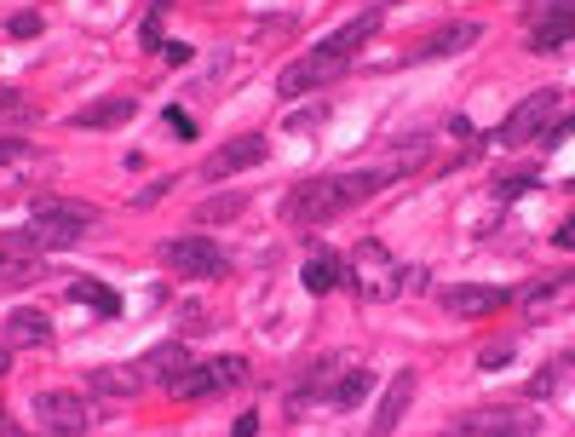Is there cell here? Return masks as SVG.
Instances as JSON below:
<instances>
[{"label":"cell","instance_id":"6da1fadb","mask_svg":"<svg viewBox=\"0 0 575 437\" xmlns=\"http://www.w3.org/2000/svg\"><path fill=\"white\" fill-rule=\"evenodd\" d=\"M397 179V167H357V173H311V179H299L288 196H282V219L288 225H322V219H334L345 207L368 202L380 184Z\"/></svg>","mask_w":575,"mask_h":437},{"label":"cell","instance_id":"7a4b0ae2","mask_svg":"<svg viewBox=\"0 0 575 437\" xmlns=\"http://www.w3.org/2000/svg\"><path fill=\"white\" fill-rule=\"evenodd\" d=\"M92 219H98V207H87V202H35L29 225H23L12 242H18L23 253L29 248H75L92 230Z\"/></svg>","mask_w":575,"mask_h":437},{"label":"cell","instance_id":"3957f363","mask_svg":"<svg viewBox=\"0 0 575 437\" xmlns=\"http://www.w3.org/2000/svg\"><path fill=\"white\" fill-rule=\"evenodd\" d=\"M167 271H179V276H196V282H213V276H225L230 271V259H225V248L219 242H207V236H173V242H161V253H156Z\"/></svg>","mask_w":575,"mask_h":437},{"label":"cell","instance_id":"277c9868","mask_svg":"<svg viewBox=\"0 0 575 437\" xmlns=\"http://www.w3.org/2000/svg\"><path fill=\"white\" fill-rule=\"evenodd\" d=\"M242 380H248V357H213V363H190L167 391H173L179 403H196V397H213V391L242 386Z\"/></svg>","mask_w":575,"mask_h":437},{"label":"cell","instance_id":"5b68a950","mask_svg":"<svg viewBox=\"0 0 575 437\" xmlns=\"http://www.w3.org/2000/svg\"><path fill=\"white\" fill-rule=\"evenodd\" d=\"M552 115H558V92L541 87V92H529L518 110L506 115L501 127H495V144H506V150H518V144H529V138H541L552 127Z\"/></svg>","mask_w":575,"mask_h":437},{"label":"cell","instance_id":"8992f818","mask_svg":"<svg viewBox=\"0 0 575 437\" xmlns=\"http://www.w3.org/2000/svg\"><path fill=\"white\" fill-rule=\"evenodd\" d=\"M575 41V0H535L529 52H564Z\"/></svg>","mask_w":575,"mask_h":437},{"label":"cell","instance_id":"52a82bcc","mask_svg":"<svg viewBox=\"0 0 575 437\" xmlns=\"http://www.w3.org/2000/svg\"><path fill=\"white\" fill-rule=\"evenodd\" d=\"M345 58H334V52H322V46H311L305 58H294V64L276 75V92L282 98H299V92H317L322 81H340Z\"/></svg>","mask_w":575,"mask_h":437},{"label":"cell","instance_id":"ba28073f","mask_svg":"<svg viewBox=\"0 0 575 437\" xmlns=\"http://www.w3.org/2000/svg\"><path fill=\"white\" fill-rule=\"evenodd\" d=\"M351 282L363 288V299H380V294H391V288H397V271H391L386 242L363 236V242L351 248Z\"/></svg>","mask_w":575,"mask_h":437},{"label":"cell","instance_id":"9c48e42d","mask_svg":"<svg viewBox=\"0 0 575 437\" xmlns=\"http://www.w3.org/2000/svg\"><path fill=\"white\" fill-rule=\"evenodd\" d=\"M35 420L46 437H87V403L75 391H41L35 397Z\"/></svg>","mask_w":575,"mask_h":437},{"label":"cell","instance_id":"30bf717a","mask_svg":"<svg viewBox=\"0 0 575 437\" xmlns=\"http://www.w3.org/2000/svg\"><path fill=\"white\" fill-rule=\"evenodd\" d=\"M259 161H265V138H259V133H242V138H230V144H219V150L202 161V179L219 184V179H230V173H248V167H259Z\"/></svg>","mask_w":575,"mask_h":437},{"label":"cell","instance_id":"8fae6325","mask_svg":"<svg viewBox=\"0 0 575 437\" xmlns=\"http://www.w3.org/2000/svg\"><path fill=\"white\" fill-rule=\"evenodd\" d=\"M512 305L506 288H489V282H460V288H443V311L449 317H489V311H501Z\"/></svg>","mask_w":575,"mask_h":437},{"label":"cell","instance_id":"7c38bea8","mask_svg":"<svg viewBox=\"0 0 575 437\" xmlns=\"http://www.w3.org/2000/svg\"><path fill=\"white\" fill-rule=\"evenodd\" d=\"M409 403H414V368H397V374H391V386L380 391V403H374V426H368V432L391 437V432H397V420L409 414Z\"/></svg>","mask_w":575,"mask_h":437},{"label":"cell","instance_id":"4fadbf2b","mask_svg":"<svg viewBox=\"0 0 575 437\" xmlns=\"http://www.w3.org/2000/svg\"><path fill=\"white\" fill-rule=\"evenodd\" d=\"M98 397H138V391L150 386V374H144V363H104V368H92V380H87Z\"/></svg>","mask_w":575,"mask_h":437},{"label":"cell","instance_id":"5bb4252c","mask_svg":"<svg viewBox=\"0 0 575 437\" xmlns=\"http://www.w3.org/2000/svg\"><path fill=\"white\" fill-rule=\"evenodd\" d=\"M0 334H6V345H46L52 340V317L23 305V311H6V328H0Z\"/></svg>","mask_w":575,"mask_h":437},{"label":"cell","instance_id":"9a60e30c","mask_svg":"<svg viewBox=\"0 0 575 437\" xmlns=\"http://www.w3.org/2000/svg\"><path fill=\"white\" fill-rule=\"evenodd\" d=\"M41 276H46V265H35L18 242H0V288H29Z\"/></svg>","mask_w":575,"mask_h":437},{"label":"cell","instance_id":"2e32d148","mask_svg":"<svg viewBox=\"0 0 575 437\" xmlns=\"http://www.w3.org/2000/svg\"><path fill=\"white\" fill-rule=\"evenodd\" d=\"M299 282H305L311 294H328V288H345V282H351V265H345V259H328V253H311Z\"/></svg>","mask_w":575,"mask_h":437},{"label":"cell","instance_id":"e0dca14e","mask_svg":"<svg viewBox=\"0 0 575 437\" xmlns=\"http://www.w3.org/2000/svg\"><path fill=\"white\" fill-rule=\"evenodd\" d=\"M121 121H133V98H98L87 110L75 115L69 127H81V133H98V127H121Z\"/></svg>","mask_w":575,"mask_h":437},{"label":"cell","instance_id":"ac0fdd59","mask_svg":"<svg viewBox=\"0 0 575 437\" xmlns=\"http://www.w3.org/2000/svg\"><path fill=\"white\" fill-rule=\"evenodd\" d=\"M190 363H196V357H190L179 340H167V345H156V351L144 357V374H150V380H161V386H173V380H179Z\"/></svg>","mask_w":575,"mask_h":437},{"label":"cell","instance_id":"d6986e66","mask_svg":"<svg viewBox=\"0 0 575 437\" xmlns=\"http://www.w3.org/2000/svg\"><path fill=\"white\" fill-rule=\"evenodd\" d=\"M374 29H380V12H363V18H351L345 29H334V35L322 41V52H334V58H345V64H351V52H357Z\"/></svg>","mask_w":575,"mask_h":437},{"label":"cell","instance_id":"ffe728a7","mask_svg":"<svg viewBox=\"0 0 575 437\" xmlns=\"http://www.w3.org/2000/svg\"><path fill=\"white\" fill-rule=\"evenodd\" d=\"M478 35H483V23H443L432 41L420 46V58H449V52H466Z\"/></svg>","mask_w":575,"mask_h":437},{"label":"cell","instance_id":"44dd1931","mask_svg":"<svg viewBox=\"0 0 575 437\" xmlns=\"http://www.w3.org/2000/svg\"><path fill=\"white\" fill-rule=\"evenodd\" d=\"M368 391H374V374L368 368H345L340 380L328 386V403L334 409H357V403H368Z\"/></svg>","mask_w":575,"mask_h":437},{"label":"cell","instance_id":"7402d4cb","mask_svg":"<svg viewBox=\"0 0 575 437\" xmlns=\"http://www.w3.org/2000/svg\"><path fill=\"white\" fill-rule=\"evenodd\" d=\"M69 299L92 305L98 317H121V294H115V288H104V282H92V276H75V282H69Z\"/></svg>","mask_w":575,"mask_h":437},{"label":"cell","instance_id":"603a6c76","mask_svg":"<svg viewBox=\"0 0 575 437\" xmlns=\"http://www.w3.org/2000/svg\"><path fill=\"white\" fill-rule=\"evenodd\" d=\"M248 213V190H230V196H213V202L196 207V225H225V219H242Z\"/></svg>","mask_w":575,"mask_h":437},{"label":"cell","instance_id":"cb8c5ba5","mask_svg":"<svg viewBox=\"0 0 575 437\" xmlns=\"http://www.w3.org/2000/svg\"><path fill=\"white\" fill-rule=\"evenodd\" d=\"M41 150H35V144H29V138H0V173H6V167H41Z\"/></svg>","mask_w":575,"mask_h":437},{"label":"cell","instance_id":"d4e9b609","mask_svg":"<svg viewBox=\"0 0 575 437\" xmlns=\"http://www.w3.org/2000/svg\"><path fill=\"white\" fill-rule=\"evenodd\" d=\"M6 35H12V41H35V35H41V12H12V18H6Z\"/></svg>","mask_w":575,"mask_h":437},{"label":"cell","instance_id":"484cf974","mask_svg":"<svg viewBox=\"0 0 575 437\" xmlns=\"http://www.w3.org/2000/svg\"><path fill=\"white\" fill-rule=\"evenodd\" d=\"M558 288H564V276H547V282H535V288H524V294H518V305H524V311H535V305H541V299H552Z\"/></svg>","mask_w":575,"mask_h":437},{"label":"cell","instance_id":"4316f807","mask_svg":"<svg viewBox=\"0 0 575 437\" xmlns=\"http://www.w3.org/2000/svg\"><path fill=\"white\" fill-rule=\"evenodd\" d=\"M529 184H535V173H524V167H518L512 179H501V184H495V196H524Z\"/></svg>","mask_w":575,"mask_h":437},{"label":"cell","instance_id":"83f0119b","mask_svg":"<svg viewBox=\"0 0 575 437\" xmlns=\"http://www.w3.org/2000/svg\"><path fill=\"white\" fill-rule=\"evenodd\" d=\"M167 127H173V138H196V121H190V115H184L179 104L167 110Z\"/></svg>","mask_w":575,"mask_h":437},{"label":"cell","instance_id":"f1b7e54d","mask_svg":"<svg viewBox=\"0 0 575 437\" xmlns=\"http://www.w3.org/2000/svg\"><path fill=\"white\" fill-rule=\"evenodd\" d=\"M167 190H173V179H156V184H144V190H138V196H133V207H150V202H161Z\"/></svg>","mask_w":575,"mask_h":437},{"label":"cell","instance_id":"f546056e","mask_svg":"<svg viewBox=\"0 0 575 437\" xmlns=\"http://www.w3.org/2000/svg\"><path fill=\"white\" fill-rule=\"evenodd\" d=\"M570 133H575V115H564V121L552 115V127H547V133H541V138H547V144H564V138H570Z\"/></svg>","mask_w":575,"mask_h":437},{"label":"cell","instance_id":"4dcf8cb0","mask_svg":"<svg viewBox=\"0 0 575 437\" xmlns=\"http://www.w3.org/2000/svg\"><path fill=\"white\" fill-rule=\"evenodd\" d=\"M552 248H564V253H575V213L564 219V225L552 230Z\"/></svg>","mask_w":575,"mask_h":437},{"label":"cell","instance_id":"1f68e13d","mask_svg":"<svg viewBox=\"0 0 575 437\" xmlns=\"http://www.w3.org/2000/svg\"><path fill=\"white\" fill-rule=\"evenodd\" d=\"M552 386H558V368H541V374L529 380V397H547Z\"/></svg>","mask_w":575,"mask_h":437},{"label":"cell","instance_id":"d6a6232c","mask_svg":"<svg viewBox=\"0 0 575 437\" xmlns=\"http://www.w3.org/2000/svg\"><path fill=\"white\" fill-rule=\"evenodd\" d=\"M138 46H144V52H161V29H156V18H144V29H138Z\"/></svg>","mask_w":575,"mask_h":437},{"label":"cell","instance_id":"836d02e7","mask_svg":"<svg viewBox=\"0 0 575 437\" xmlns=\"http://www.w3.org/2000/svg\"><path fill=\"white\" fill-rule=\"evenodd\" d=\"M478 363H483V368H506V363H512V351H506V345H489Z\"/></svg>","mask_w":575,"mask_h":437},{"label":"cell","instance_id":"e575fe53","mask_svg":"<svg viewBox=\"0 0 575 437\" xmlns=\"http://www.w3.org/2000/svg\"><path fill=\"white\" fill-rule=\"evenodd\" d=\"M253 432H259V414H242V420L230 426V437H253Z\"/></svg>","mask_w":575,"mask_h":437},{"label":"cell","instance_id":"d590c367","mask_svg":"<svg viewBox=\"0 0 575 437\" xmlns=\"http://www.w3.org/2000/svg\"><path fill=\"white\" fill-rule=\"evenodd\" d=\"M161 52H167V64H184V58H190V46H184V41H167Z\"/></svg>","mask_w":575,"mask_h":437},{"label":"cell","instance_id":"8d00e7d4","mask_svg":"<svg viewBox=\"0 0 575 437\" xmlns=\"http://www.w3.org/2000/svg\"><path fill=\"white\" fill-rule=\"evenodd\" d=\"M483 437H524V432H483Z\"/></svg>","mask_w":575,"mask_h":437},{"label":"cell","instance_id":"74e56055","mask_svg":"<svg viewBox=\"0 0 575 437\" xmlns=\"http://www.w3.org/2000/svg\"><path fill=\"white\" fill-rule=\"evenodd\" d=\"M6 368H12V357H6V351H0V374H6Z\"/></svg>","mask_w":575,"mask_h":437},{"label":"cell","instance_id":"f35d334b","mask_svg":"<svg viewBox=\"0 0 575 437\" xmlns=\"http://www.w3.org/2000/svg\"><path fill=\"white\" fill-rule=\"evenodd\" d=\"M0 426H6V414H0Z\"/></svg>","mask_w":575,"mask_h":437}]
</instances>
